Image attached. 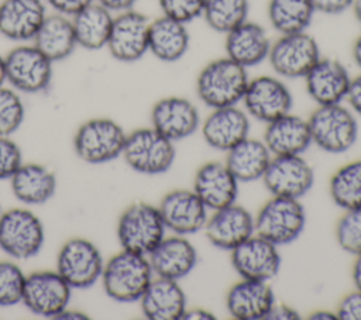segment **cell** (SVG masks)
<instances>
[{
	"instance_id": "1",
	"label": "cell",
	"mask_w": 361,
	"mask_h": 320,
	"mask_svg": "<svg viewBox=\"0 0 361 320\" xmlns=\"http://www.w3.org/2000/svg\"><path fill=\"white\" fill-rule=\"evenodd\" d=\"M248 82L247 68L223 56L202 68L196 79V93L210 109L237 106L244 97Z\"/></svg>"
},
{
	"instance_id": "2",
	"label": "cell",
	"mask_w": 361,
	"mask_h": 320,
	"mask_svg": "<svg viewBox=\"0 0 361 320\" xmlns=\"http://www.w3.org/2000/svg\"><path fill=\"white\" fill-rule=\"evenodd\" d=\"M152 275L147 255L121 250L104 262L100 279L110 299L133 303L140 300L152 281Z\"/></svg>"
},
{
	"instance_id": "3",
	"label": "cell",
	"mask_w": 361,
	"mask_h": 320,
	"mask_svg": "<svg viewBox=\"0 0 361 320\" xmlns=\"http://www.w3.org/2000/svg\"><path fill=\"white\" fill-rule=\"evenodd\" d=\"M312 144L329 154H343L358 138L355 114L341 103L317 106L307 118Z\"/></svg>"
},
{
	"instance_id": "4",
	"label": "cell",
	"mask_w": 361,
	"mask_h": 320,
	"mask_svg": "<svg viewBox=\"0 0 361 320\" xmlns=\"http://www.w3.org/2000/svg\"><path fill=\"white\" fill-rule=\"evenodd\" d=\"M166 235L158 206L134 202L118 217L117 240L121 250L148 255Z\"/></svg>"
},
{
	"instance_id": "5",
	"label": "cell",
	"mask_w": 361,
	"mask_h": 320,
	"mask_svg": "<svg viewBox=\"0 0 361 320\" xmlns=\"http://www.w3.org/2000/svg\"><path fill=\"white\" fill-rule=\"evenodd\" d=\"M306 226V211L299 199L272 196L254 217L255 234L275 244L288 245L298 240Z\"/></svg>"
},
{
	"instance_id": "6",
	"label": "cell",
	"mask_w": 361,
	"mask_h": 320,
	"mask_svg": "<svg viewBox=\"0 0 361 320\" xmlns=\"http://www.w3.org/2000/svg\"><path fill=\"white\" fill-rule=\"evenodd\" d=\"M121 156L138 173L159 175L171 169L176 158V149L173 141L152 127H144L127 134Z\"/></svg>"
},
{
	"instance_id": "7",
	"label": "cell",
	"mask_w": 361,
	"mask_h": 320,
	"mask_svg": "<svg viewBox=\"0 0 361 320\" xmlns=\"http://www.w3.org/2000/svg\"><path fill=\"white\" fill-rule=\"evenodd\" d=\"M44 241L45 230L34 211L14 207L0 213V250L13 259L34 258Z\"/></svg>"
},
{
	"instance_id": "8",
	"label": "cell",
	"mask_w": 361,
	"mask_h": 320,
	"mask_svg": "<svg viewBox=\"0 0 361 320\" xmlns=\"http://www.w3.org/2000/svg\"><path fill=\"white\" fill-rule=\"evenodd\" d=\"M126 137L123 127L114 120L90 118L76 130L73 149L83 162L99 165L121 156Z\"/></svg>"
},
{
	"instance_id": "9",
	"label": "cell",
	"mask_w": 361,
	"mask_h": 320,
	"mask_svg": "<svg viewBox=\"0 0 361 320\" xmlns=\"http://www.w3.org/2000/svg\"><path fill=\"white\" fill-rule=\"evenodd\" d=\"M103 266L104 261L99 248L82 237L65 241L56 257V272L72 289L93 286L102 278Z\"/></svg>"
},
{
	"instance_id": "10",
	"label": "cell",
	"mask_w": 361,
	"mask_h": 320,
	"mask_svg": "<svg viewBox=\"0 0 361 320\" xmlns=\"http://www.w3.org/2000/svg\"><path fill=\"white\" fill-rule=\"evenodd\" d=\"M320 58L319 44L307 31L281 34L268 54L274 72L286 79L305 78Z\"/></svg>"
},
{
	"instance_id": "11",
	"label": "cell",
	"mask_w": 361,
	"mask_h": 320,
	"mask_svg": "<svg viewBox=\"0 0 361 320\" xmlns=\"http://www.w3.org/2000/svg\"><path fill=\"white\" fill-rule=\"evenodd\" d=\"M52 63L34 44L17 45L4 56L6 80L17 92H44L52 80Z\"/></svg>"
},
{
	"instance_id": "12",
	"label": "cell",
	"mask_w": 361,
	"mask_h": 320,
	"mask_svg": "<svg viewBox=\"0 0 361 320\" xmlns=\"http://www.w3.org/2000/svg\"><path fill=\"white\" fill-rule=\"evenodd\" d=\"M241 101L250 117L268 124L290 113L293 97L283 80L261 75L250 79Z\"/></svg>"
},
{
	"instance_id": "13",
	"label": "cell",
	"mask_w": 361,
	"mask_h": 320,
	"mask_svg": "<svg viewBox=\"0 0 361 320\" xmlns=\"http://www.w3.org/2000/svg\"><path fill=\"white\" fill-rule=\"evenodd\" d=\"M72 288L55 271H35L25 276L21 303L34 314L54 319L65 310Z\"/></svg>"
},
{
	"instance_id": "14",
	"label": "cell",
	"mask_w": 361,
	"mask_h": 320,
	"mask_svg": "<svg viewBox=\"0 0 361 320\" xmlns=\"http://www.w3.org/2000/svg\"><path fill=\"white\" fill-rule=\"evenodd\" d=\"M151 20L134 8L113 17L107 49L120 62H135L148 52V31Z\"/></svg>"
},
{
	"instance_id": "15",
	"label": "cell",
	"mask_w": 361,
	"mask_h": 320,
	"mask_svg": "<svg viewBox=\"0 0 361 320\" xmlns=\"http://www.w3.org/2000/svg\"><path fill=\"white\" fill-rule=\"evenodd\" d=\"M262 182L272 196L300 199L312 189L314 172L302 155H276L271 158Z\"/></svg>"
},
{
	"instance_id": "16",
	"label": "cell",
	"mask_w": 361,
	"mask_h": 320,
	"mask_svg": "<svg viewBox=\"0 0 361 320\" xmlns=\"http://www.w3.org/2000/svg\"><path fill=\"white\" fill-rule=\"evenodd\" d=\"M166 230L190 235L204 228L209 209L193 189H173L164 195L158 204Z\"/></svg>"
},
{
	"instance_id": "17",
	"label": "cell",
	"mask_w": 361,
	"mask_h": 320,
	"mask_svg": "<svg viewBox=\"0 0 361 320\" xmlns=\"http://www.w3.org/2000/svg\"><path fill=\"white\" fill-rule=\"evenodd\" d=\"M230 252L231 265L240 278L269 282L279 272L278 247L258 234H252Z\"/></svg>"
},
{
	"instance_id": "18",
	"label": "cell",
	"mask_w": 361,
	"mask_h": 320,
	"mask_svg": "<svg viewBox=\"0 0 361 320\" xmlns=\"http://www.w3.org/2000/svg\"><path fill=\"white\" fill-rule=\"evenodd\" d=\"M203 230L212 245L231 251L255 234L254 216L245 207L233 203L213 210Z\"/></svg>"
},
{
	"instance_id": "19",
	"label": "cell",
	"mask_w": 361,
	"mask_h": 320,
	"mask_svg": "<svg viewBox=\"0 0 361 320\" xmlns=\"http://www.w3.org/2000/svg\"><path fill=\"white\" fill-rule=\"evenodd\" d=\"M151 127L171 141L193 135L200 127L196 106L185 97L168 96L159 99L151 109Z\"/></svg>"
},
{
	"instance_id": "20",
	"label": "cell",
	"mask_w": 361,
	"mask_h": 320,
	"mask_svg": "<svg viewBox=\"0 0 361 320\" xmlns=\"http://www.w3.org/2000/svg\"><path fill=\"white\" fill-rule=\"evenodd\" d=\"M306 92L317 106L338 104L345 100L351 76L334 58H320L305 75Z\"/></svg>"
},
{
	"instance_id": "21",
	"label": "cell",
	"mask_w": 361,
	"mask_h": 320,
	"mask_svg": "<svg viewBox=\"0 0 361 320\" xmlns=\"http://www.w3.org/2000/svg\"><path fill=\"white\" fill-rule=\"evenodd\" d=\"M147 257L154 275L173 281L188 276L197 264L195 245L179 234L165 235Z\"/></svg>"
},
{
	"instance_id": "22",
	"label": "cell",
	"mask_w": 361,
	"mask_h": 320,
	"mask_svg": "<svg viewBox=\"0 0 361 320\" xmlns=\"http://www.w3.org/2000/svg\"><path fill=\"white\" fill-rule=\"evenodd\" d=\"M200 128L203 140L209 147L227 152L248 137L250 116L237 106L212 109Z\"/></svg>"
},
{
	"instance_id": "23",
	"label": "cell",
	"mask_w": 361,
	"mask_h": 320,
	"mask_svg": "<svg viewBox=\"0 0 361 320\" xmlns=\"http://www.w3.org/2000/svg\"><path fill=\"white\" fill-rule=\"evenodd\" d=\"M240 182L224 162L210 161L203 164L195 175L193 190L209 210H217L235 203Z\"/></svg>"
},
{
	"instance_id": "24",
	"label": "cell",
	"mask_w": 361,
	"mask_h": 320,
	"mask_svg": "<svg viewBox=\"0 0 361 320\" xmlns=\"http://www.w3.org/2000/svg\"><path fill=\"white\" fill-rule=\"evenodd\" d=\"M275 302L269 282L244 278L235 282L226 296L227 312L237 320H265Z\"/></svg>"
},
{
	"instance_id": "25",
	"label": "cell",
	"mask_w": 361,
	"mask_h": 320,
	"mask_svg": "<svg viewBox=\"0 0 361 320\" xmlns=\"http://www.w3.org/2000/svg\"><path fill=\"white\" fill-rule=\"evenodd\" d=\"M47 16L44 0H3L0 34L17 42L32 41Z\"/></svg>"
},
{
	"instance_id": "26",
	"label": "cell",
	"mask_w": 361,
	"mask_h": 320,
	"mask_svg": "<svg viewBox=\"0 0 361 320\" xmlns=\"http://www.w3.org/2000/svg\"><path fill=\"white\" fill-rule=\"evenodd\" d=\"M224 35L226 56L238 65L248 69L268 59L271 39L261 24L245 20Z\"/></svg>"
},
{
	"instance_id": "27",
	"label": "cell",
	"mask_w": 361,
	"mask_h": 320,
	"mask_svg": "<svg viewBox=\"0 0 361 320\" xmlns=\"http://www.w3.org/2000/svg\"><path fill=\"white\" fill-rule=\"evenodd\" d=\"M138 302L149 320H180L186 310V295L179 281L161 276L152 278Z\"/></svg>"
},
{
	"instance_id": "28",
	"label": "cell",
	"mask_w": 361,
	"mask_h": 320,
	"mask_svg": "<svg viewBox=\"0 0 361 320\" xmlns=\"http://www.w3.org/2000/svg\"><path fill=\"white\" fill-rule=\"evenodd\" d=\"M262 141L272 156L302 155L312 145L307 120L288 113L267 124Z\"/></svg>"
},
{
	"instance_id": "29",
	"label": "cell",
	"mask_w": 361,
	"mask_h": 320,
	"mask_svg": "<svg viewBox=\"0 0 361 320\" xmlns=\"http://www.w3.org/2000/svg\"><path fill=\"white\" fill-rule=\"evenodd\" d=\"M190 35L185 23L166 16L157 17L149 23L148 52L162 62H176L189 49Z\"/></svg>"
},
{
	"instance_id": "30",
	"label": "cell",
	"mask_w": 361,
	"mask_h": 320,
	"mask_svg": "<svg viewBox=\"0 0 361 320\" xmlns=\"http://www.w3.org/2000/svg\"><path fill=\"white\" fill-rule=\"evenodd\" d=\"M11 192L24 204L47 203L56 192L55 173L41 164H21L10 178Z\"/></svg>"
},
{
	"instance_id": "31",
	"label": "cell",
	"mask_w": 361,
	"mask_h": 320,
	"mask_svg": "<svg viewBox=\"0 0 361 320\" xmlns=\"http://www.w3.org/2000/svg\"><path fill=\"white\" fill-rule=\"evenodd\" d=\"M271 158L264 141L247 137L227 151L224 164L240 183H250L262 179Z\"/></svg>"
},
{
	"instance_id": "32",
	"label": "cell",
	"mask_w": 361,
	"mask_h": 320,
	"mask_svg": "<svg viewBox=\"0 0 361 320\" xmlns=\"http://www.w3.org/2000/svg\"><path fill=\"white\" fill-rule=\"evenodd\" d=\"M32 44L52 62L66 59L78 47L72 20L58 13L48 14Z\"/></svg>"
},
{
	"instance_id": "33",
	"label": "cell",
	"mask_w": 361,
	"mask_h": 320,
	"mask_svg": "<svg viewBox=\"0 0 361 320\" xmlns=\"http://www.w3.org/2000/svg\"><path fill=\"white\" fill-rule=\"evenodd\" d=\"M113 24V13L99 4L90 3L72 17L76 44L89 51H97L107 45Z\"/></svg>"
},
{
	"instance_id": "34",
	"label": "cell",
	"mask_w": 361,
	"mask_h": 320,
	"mask_svg": "<svg viewBox=\"0 0 361 320\" xmlns=\"http://www.w3.org/2000/svg\"><path fill=\"white\" fill-rule=\"evenodd\" d=\"M314 13L312 0H269L267 8L268 20L279 35L306 31Z\"/></svg>"
},
{
	"instance_id": "35",
	"label": "cell",
	"mask_w": 361,
	"mask_h": 320,
	"mask_svg": "<svg viewBox=\"0 0 361 320\" xmlns=\"http://www.w3.org/2000/svg\"><path fill=\"white\" fill-rule=\"evenodd\" d=\"M329 192L343 210L361 209V159L340 166L330 178Z\"/></svg>"
},
{
	"instance_id": "36",
	"label": "cell",
	"mask_w": 361,
	"mask_h": 320,
	"mask_svg": "<svg viewBox=\"0 0 361 320\" xmlns=\"http://www.w3.org/2000/svg\"><path fill=\"white\" fill-rule=\"evenodd\" d=\"M248 0H206L202 17L213 31L227 34L248 20Z\"/></svg>"
},
{
	"instance_id": "37",
	"label": "cell",
	"mask_w": 361,
	"mask_h": 320,
	"mask_svg": "<svg viewBox=\"0 0 361 320\" xmlns=\"http://www.w3.org/2000/svg\"><path fill=\"white\" fill-rule=\"evenodd\" d=\"M25 116L24 103L13 87L0 86V135L14 134L23 124Z\"/></svg>"
},
{
	"instance_id": "38",
	"label": "cell",
	"mask_w": 361,
	"mask_h": 320,
	"mask_svg": "<svg viewBox=\"0 0 361 320\" xmlns=\"http://www.w3.org/2000/svg\"><path fill=\"white\" fill-rule=\"evenodd\" d=\"M25 273L13 261H0V306L8 307L21 303Z\"/></svg>"
},
{
	"instance_id": "39",
	"label": "cell",
	"mask_w": 361,
	"mask_h": 320,
	"mask_svg": "<svg viewBox=\"0 0 361 320\" xmlns=\"http://www.w3.org/2000/svg\"><path fill=\"white\" fill-rule=\"evenodd\" d=\"M336 240L343 251L361 254V209L344 210L336 224Z\"/></svg>"
},
{
	"instance_id": "40",
	"label": "cell",
	"mask_w": 361,
	"mask_h": 320,
	"mask_svg": "<svg viewBox=\"0 0 361 320\" xmlns=\"http://www.w3.org/2000/svg\"><path fill=\"white\" fill-rule=\"evenodd\" d=\"M206 0H158L164 16L180 23H190L203 14Z\"/></svg>"
},
{
	"instance_id": "41",
	"label": "cell",
	"mask_w": 361,
	"mask_h": 320,
	"mask_svg": "<svg viewBox=\"0 0 361 320\" xmlns=\"http://www.w3.org/2000/svg\"><path fill=\"white\" fill-rule=\"evenodd\" d=\"M21 164L20 147L8 135H0V180L10 179Z\"/></svg>"
},
{
	"instance_id": "42",
	"label": "cell",
	"mask_w": 361,
	"mask_h": 320,
	"mask_svg": "<svg viewBox=\"0 0 361 320\" xmlns=\"http://www.w3.org/2000/svg\"><path fill=\"white\" fill-rule=\"evenodd\" d=\"M336 314L340 320H361V290L355 289L347 293L340 300Z\"/></svg>"
},
{
	"instance_id": "43",
	"label": "cell",
	"mask_w": 361,
	"mask_h": 320,
	"mask_svg": "<svg viewBox=\"0 0 361 320\" xmlns=\"http://www.w3.org/2000/svg\"><path fill=\"white\" fill-rule=\"evenodd\" d=\"M47 4L58 14L73 17L82 8L93 3L94 0H45Z\"/></svg>"
},
{
	"instance_id": "44",
	"label": "cell",
	"mask_w": 361,
	"mask_h": 320,
	"mask_svg": "<svg viewBox=\"0 0 361 320\" xmlns=\"http://www.w3.org/2000/svg\"><path fill=\"white\" fill-rule=\"evenodd\" d=\"M354 0H312L316 13L336 16L351 8Z\"/></svg>"
},
{
	"instance_id": "45",
	"label": "cell",
	"mask_w": 361,
	"mask_h": 320,
	"mask_svg": "<svg viewBox=\"0 0 361 320\" xmlns=\"http://www.w3.org/2000/svg\"><path fill=\"white\" fill-rule=\"evenodd\" d=\"M345 100L350 106V110L361 117V73L355 78H351Z\"/></svg>"
},
{
	"instance_id": "46",
	"label": "cell",
	"mask_w": 361,
	"mask_h": 320,
	"mask_svg": "<svg viewBox=\"0 0 361 320\" xmlns=\"http://www.w3.org/2000/svg\"><path fill=\"white\" fill-rule=\"evenodd\" d=\"M300 314L292 306L275 302L265 320H299Z\"/></svg>"
},
{
	"instance_id": "47",
	"label": "cell",
	"mask_w": 361,
	"mask_h": 320,
	"mask_svg": "<svg viewBox=\"0 0 361 320\" xmlns=\"http://www.w3.org/2000/svg\"><path fill=\"white\" fill-rule=\"evenodd\" d=\"M111 13H121L134 7L137 0H94Z\"/></svg>"
},
{
	"instance_id": "48",
	"label": "cell",
	"mask_w": 361,
	"mask_h": 320,
	"mask_svg": "<svg viewBox=\"0 0 361 320\" xmlns=\"http://www.w3.org/2000/svg\"><path fill=\"white\" fill-rule=\"evenodd\" d=\"M214 320V314L206 309H200V307H196V309H186L182 319L180 320Z\"/></svg>"
},
{
	"instance_id": "49",
	"label": "cell",
	"mask_w": 361,
	"mask_h": 320,
	"mask_svg": "<svg viewBox=\"0 0 361 320\" xmlns=\"http://www.w3.org/2000/svg\"><path fill=\"white\" fill-rule=\"evenodd\" d=\"M54 319H56V320H69V319H72V320H87L89 319V316H86L85 313H82V312H78V310H69L68 307L65 309V310H62L59 314H56Z\"/></svg>"
},
{
	"instance_id": "50",
	"label": "cell",
	"mask_w": 361,
	"mask_h": 320,
	"mask_svg": "<svg viewBox=\"0 0 361 320\" xmlns=\"http://www.w3.org/2000/svg\"><path fill=\"white\" fill-rule=\"evenodd\" d=\"M353 282L355 289L361 290V254L355 255V261L353 265Z\"/></svg>"
},
{
	"instance_id": "51",
	"label": "cell",
	"mask_w": 361,
	"mask_h": 320,
	"mask_svg": "<svg viewBox=\"0 0 361 320\" xmlns=\"http://www.w3.org/2000/svg\"><path fill=\"white\" fill-rule=\"evenodd\" d=\"M351 55H353V59H354L355 65L361 69V34H360V35L354 39V42H353Z\"/></svg>"
},
{
	"instance_id": "52",
	"label": "cell",
	"mask_w": 361,
	"mask_h": 320,
	"mask_svg": "<svg viewBox=\"0 0 361 320\" xmlns=\"http://www.w3.org/2000/svg\"><path fill=\"white\" fill-rule=\"evenodd\" d=\"M309 319L312 320H333L337 319L336 312H330V310H316L312 312V314H309Z\"/></svg>"
},
{
	"instance_id": "53",
	"label": "cell",
	"mask_w": 361,
	"mask_h": 320,
	"mask_svg": "<svg viewBox=\"0 0 361 320\" xmlns=\"http://www.w3.org/2000/svg\"><path fill=\"white\" fill-rule=\"evenodd\" d=\"M351 10H353V14H354L355 20L361 24V0H354L353 6H351Z\"/></svg>"
},
{
	"instance_id": "54",
	"label": "cell",
	"mask_w": 361,
	"mask_h": 320,
	"mask_svg": "<svg viewBox=\"0 0 361 320\" xmlns=\"http://www.w3.org/2000/svg\"><path fill=\"white\" fill-rule=\"evenodd\" d=\"M6 82V66H4V56L0 55V86Z\"/></svg>"
},
{
	"instance_id": "55",
	"label": "cell",
	"mask_w": 361,
	"mask_h": 320,
	"mask_svg": "<svg viewBox=\"0 0 361 320\" xmlns=\"http://www.w3.org/2000/svg\"><path fill=\"white\" fill-rule=\"evenodd\" d=\"M0 209H1V206H0Z\"/></svg>"
}]
</instances>
